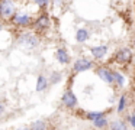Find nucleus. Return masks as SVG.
Masks as SVG:
<instances>
[{
  "label": "nucleus",
  "mask_w": 135,
  "mask_h": 130,
  "mask_svg": "<svg viewBox=\"0 0 135 130\" xmlns=\"http://www.w3.org/2000/svg\"><path fill=\"white\" fill-rule=\"evenodd\" d=\"M18 43L21 46H23L25 49H33L38 46L39 43V38L32 32H23L18 36Z\"/></svg>",
  "instance_id": "nucleus-1"
},
{
  "label": "nucleus",
  "mask_w": 135,
  "mask_h": 130,
  "mask_svg": "<svg viewBox=\"0 0 135 130\" xmlns=\"http://www.w3.org/2000/svg\"><path fill=\"white\" fill-rule=\"evenodd\" d=\"M15 14V3L13 0H0V17L4 20L12 19Z\"/></svg>",
  "instance_id": "nucleus-2"
},
{
  "label": "nucleus",
  "mask_w": 135,
  "mask_h": 130,
  "mask_svg": "<svg viewBox=\"0 0 135 130\" xmlns=\"http://www.w3.org/2000/svg\"><path fill=\"white\" fill-rule=\"evenodd\" d=\"M132 59V52L131 49L128 48H120L118 49V52L115 54V61H116L119 65H126V64H129Z\"/></svg>",
  "instance_id": "nucleus-3"
},
{
  "label": "nucleus",
  "mask_w": 135,
  "mask_h": 130,
  "mask_svg": "<svg viewBox=\"0 0 135 130\" xmlns=\"http://www.w3.org/2000/svg\"><path fill=\"white\" fill-rule=\"evenodd\" d=\"M10 20H12V23L15 26H21V28H26V26H29L32 23V17L25 13H15Z\"/></svg>",
  "instance_id": "nucleus-4"
},
{
  "label": "nucleus",
  "mask_w": 135,
  "mask_h": 130,
  "mask_svg": "<svg viewBox=\"0 0 135 130\" xmlns=\"http://www.w3.org/2000/svg\"><path fill=\"white\" fill-rule=\"evenodd\" d=\"M96 74L100 80H103L105 82L108 84H115V80H113V71H110L109 68L106 66H99L96 68Z\"/></svg>",
  "instance_id": "nucleus-5"
},
{
  "label": "nucleus",
  "mask_w": 135,
  "mask_h": 130,
  "mask_svg": "<svg viewBox=\"0 0 135 130\" xmlns=\"http://www.w3.org/2000/svg\"><path fill=\"white\" fill-rule=\"evenodd\" d=\"M62 104H64L67 108H76L77 106V98L74 95V92L71 91V88H67L62 94Z\"/></svg>",
  "instance_id": "nucleus-6"
},
{
  "label": "nucleus",
  "mask_w": 135,
  "mask_h": 130,
  "mask_svg": "<svg viewBox=\"0 0 135 130\" xmlns=\"http://www.w3.org/2000/svg\"><path fill=\"white\" fill-rule=\"evenodd\" d=\"M91 66H93V62H91V61L86 59V58H80V59H77L76 62H74L73 69H74V72H83V71L90 69Z\"/></svg>",
  "instance_id": "nucleus-7"
},
{
  "label": "nucleus",
  "mask_w": 135,
  "mask_h": 130,
  "mask_svg": "<svg viewBox=\"0 0 135 130\" xmlns=\"http://www.w3.org/2000/svg\"><path fill=\"white\" fill-rule=\"evenodd\" d=\"M48 26H50V17H48L47 14H41V16L35 20V23H33V29H35L36 32L47 30Z\"/></svg>",
  "instance_id": "nucleus-8"
},
{
  "label": "nucleus",
  "mask_w": 135,
  "mask_h": 130,
  "mask_svg": "<svg viewBox=\"0 0 135 130\" xmlns=\"http://www.w3.org/2000/svg\"><path fill=\"white\" fill-rule=\"evenodd\" d=\"M90 52L96 59H102V58L108 54V46H105V45L93 46V48H90Z\"/></svg>",
  "instance_id": "nucleus-9"
},
{
  "label": "nucleus",
  "mask_w": 135,
  "mask_h": 130,
  "mask_svg": "<svg viewBox=\"0 0 135 130\" xmlns=\"http://www.w3.org/2000/svg\"><path fill=\"white\" fill-rule=\"evenodd\" d=\"M55 58L58 59L60 64H62V65H67V64L70 62V55H68V52L65 51L64 48H60L58 51L55 52Z\"/></svg>",
  "instance_id": "nucleus-10"
},
{
  "label": "nucleus",
  "mask_w": 135,
  "mask_h": 130,
  "mask_svg": "<svg viewBox=\"0 0 135 130\" xmlns=\"http://www.w3.org/2000/svg\"><path fill=\"white\" fill-rule=\"evenodd\" d=\"M48 78L45 75H39L38 80H36V91H45L48 88Z\"/></svg>",
  "instance_id": "nucleus-11"
},
{
  "label": "nucleus",
  "mask_w": 135,
  "mask_h": 130,
  "mask_svg": "<svg viewBox=\"0 0 135 130\" xmlns=\"http://www.w3.org/2000/svg\"><path fill=\"white\" fill-rule=\"evenodd\" d=\"M87 39H89V30L87 29H77V32H76V40L77 42L83 43Z\"/></svg>",
  "instance_id": "nucleus-12"
},
{
  "label": "nucleus",
  "mask_w": 135,
  "mask_h": 130,
  "mask_svg": "<svg viewBox=\"0 0 135 130\" xmlns=\"http://www.w3.org/2000/svg\"><path fill=\"white\" fill-rule=\"evenodd\" d=\"M113 80H115V84H116L118 88H122L123 84H125V78H123V75L120 72L113 71Z\"/></svg>",
  "instance_id": "nucleus-13"
},
{
  "label": "nucleus",
  "mask_w": 135,
  "mask_h": 130,
  "mask_svg": "<svg viewBox=\"0 0 135 130\" xmlns=\"http://www.w3.org/2000/svg\"><path fill=\"white\" fill-rule=\"evenodd\" d=\"M93 124H94V127H97V129H105V127H108V120H106L105 116H102V117L93 120Z\"/></svg>",
  "instance_id": "nucleus-14"
},
{
  "label": "nucleus",
  "mask_w": 135,
  "mask_h": 130,
  "mask_svg": "<svg viewBox=\"0 0 135 130\" xmlns=\"http://www.w3.org/2000/svg\"><path fill=\"white\" fill-rule=\"evenodd\" d=\"M102 116H106V113H105V111H91V113H86V118H87V120H90V121L96 120V118L102 117Z\"/></svg>",
  "instance_id": "nucleus-15"
},
{
  "label": "nucleus",
  "mask_w": 135,
  "mask_h": 130,
  "mask_svg": "<svg viewBox=\"0 0 135 130\" xmlns=\"http://www.w3.org/2000/svg\"><path fill=\"white\" fill-rule=\"evenodd\" d=\"M47 127H48L47 123L42 121V120H38V121L31 124V129H33V130H42V129H47Z\"/></svg>",
  "instance_id": "nucleus-16"
},
{
  "label": "nucleus",
  "mask_w": 135,
  "mask_h": 130,
  "mask_svg": "<svg viewBox=\"0 0 135 130\" xmlns=\"http://www.w3.org/2000/svg\"><path fill=\"white\" fill-rule=\"evenodd\" d=\"M110 129H113V130H123V129H126V124L123 123L122 120H116L115 123H112L110 124Z\"/></svg>",
  "instance_id": "nucleus-17"
},
{
  "label": "nucleus",
  "mask_w": 135,
  "mask_h": 130,
  "mask_svg": "<svg viewBox=\"0 0 135 130\" xmlns=\"http://www.w3.org/2000/svg\"><path fill=\"white\" fill-rule=\"evenodd\" d=\"M125 107H126V95H122L119 98V104H118V113H123Z\"/></svg>",
  "instance_id": "nucleus-18"
},
{
  "label": "nucleus",
  "mask_w": 135,
  "mask_h": 130,
  "mask_svg": "<svg viewBox=\"0 0 135 130\" xmlns=\"http://www.w3.org/2000/svg\"><path fill=\"white\" fill-rule=\"evenodd\" d=\"M61 80H62L61 72H52V74H51V78H50V82L57 84V82H60Z\"/></svg>",
  "instance_id": "nucleus-19"
},
{
  "label": "nucleus",
  "mask_w": 135,
  "mask_h": 130,
  "mask_svg": "<svg viewBox=\"0 0 135 130\" xmlns=\"http://www.w3.org/2000/svg\"><path fill=\"white\" fill-rule=\"evenodd\" d=\"M33 2H35L38 6H41V7H44V9L48 6V0H33Z\"/></svg>",
  "instance_id": "nucleus-20"
},
{
  "label": "nucleus",
  "mask_w": 135,
  "mask_h": 130,
  "mask_svg": "<svg viewBox=\"0 0 135 130\" xmlns=\"http://www.w3.org/2000/svg\"><path fill=\"white\" fill-rule=\"evenodd\" d=\"M4 110H6V108H4V104L2 103V101H0V116H3Z\"/></svg>",
  "instance_id": "nucleus-21"
},
{
  "label": "nucleus",
  "mask_w": 135,
  "mask_h": 130,
  "mask_svg": "<svg viewBox=\"0 0 135 130\" xmlns=\"http://www.w3.org/2000/svg\"><path fill=\"white\" fill-rule=\"evenodd\" d=\"M132 113H134V114H135V108H134V110H132Z\"/></svg>",
  "instance_id": "nucleus-22"
},
{
  "label": "nucleus",
  "mask_w": 135,
  "mask_h": 130,
  "mask_svg": "<svg viewBox=\"0 0 135 130\" xmlns=\"http://www.w3.org/2000/svg\"><path fill=\"white\" fill-rule=\"evenodd\" d=\"M134 46H135V39H134Z\"/></svg>",
  "instance_id": "nucleus-23"
},
{
  "label": "nucleus",
  "mask_w": 135,
  "mask_h": 130,
  "mask_svg": "<svg viewBox=\"0 0 135 130\" xmlns=\"http://www.w3.org/2000/svg\"><path fill=\"white\" fill-rule=\"evenodd\" d=\"M0 30H2V25H0Z\"/></svg>",
  "instance_id": "nucleus-24"
},
{
  "label": "nucleus",
  "mask_w": 135,
  "mask_h": 130,
  "mask_svg": "<svg viewBox=\"0 0 135 130\" xmlns=\"http://www.w3.org/2000/svg\"><path fill=\"white\" fill-rule=\"evenodd\" d=\"M134 81H135V75H134Z\"/></svg>",
  "instance_id": "nucleus-25"
}]
</instances>
